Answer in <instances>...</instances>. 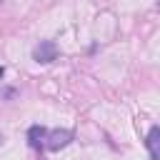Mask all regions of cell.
I'll use <instances>...</instances> for the list:
<instances>
[{
  "instance_id": "cell-1",
  "label": "cell",
  "mask_w": 160,
  "mask_h": 160,
  "mask_svg": "<svg viewBox=\"0 0 160 160\" xmlns=\"http://www.w3.org/2000/svg\"><path fill=\"white\" fill-rule=\"evenodd\" d=\"M32 60L40 62V65L58 60V45L52 40H40V45H35V50H32Z\"/></svg>"
},
{
  "instance_id": "cell-2",
  "label": "cell",
  "mask_w": 160,
  "mask_h": 160,
  "mask_svg": "<svg viewBox=\"0 0 160 160\" xmlns=\"http://www.w3.org/2000/svg\"><path fill=\"white\" fill-rule=\"evenodd\" d=\"M45 148L50 150V152H58V150H62L65 145H70V140H72V132L70 130H65V128H58V130H50L48 135H45Z\"/></svg>"
},
{
  "instance_id": "cell-3",
  "label": "cell",
  "mask_w": 160,
  "mask_h": 160,
  "mask_svg": "<svg viewBox=\"0 0 160 160\" xmlns=\"http://www.w3.org/2000/svg\"><path fill=\"white\" fill-rule=\"evenodd\" d=\"M145 145H148L150 160H160V128H158V125H152V128H150Z\"/></svg>"
},
{
  "instance_id": "cell-4",
  "label": "cell",
  "mask_w": 160,
  "mask_h": 160,
  "mask_svg": "<svg viewBox=\"0 0 160 160\" xmlns=\"http://www.w3.org/2000/svg\"><path fill=\"white\" fill-rule=\"evenodd\" d=\"M45 135H48V130H45L42 125H30V130H28V145L38 150V148L42 145V140H45Z\"/></svg>"
},
{
  "instance_id": "cell-5",
  "label": "cell",
  "mask_w": 160,
  "mask_h": 160,
  "mask_svg": "<svg viewBox=\"0 0 160 160\" xmlns=\"http://www.w3.org/2000/svg\"><path fill=\"white\" fill-rule=\"evenodd\" d=\"M2 75H5V68H2V65H0V80H2Z\"/></svg>"
},
{
  "instance_id": "cell-6",
  "label": "cell",
  "mask_w": 160,
  "mask_h": 160,
  "mask_svg": "<svg viewBox=\"0 0 160 160\" xmlns=\"http://www.w3.org/2000/svg\"><path fill=\"white\" fill-rule=\"evenodd\" d=\"M0 145H2V135H0Z\"/></svg>"
}]
</instances>
